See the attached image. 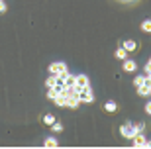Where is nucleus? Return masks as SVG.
I'll return each mask as SVG.
<instances>
[{"mask_svg": "<svg viewBox=\"0 0 151 149\" xmlns=\"http://www.w3.org/2000/svg\"><path fill=\"white\" fill-rule=\"evenodd\" d=\"M134 127H135V132H143L145 124H143V122H137V124H134Z\"/></svg>", "mask_w": 151, "mask_h": 149, "instance_id": "nucleus-18", "label": "nucleus"}, {"mask_svg": "<svg viewBox=\"0 0 151 149\" xmlns=\"http://www.w3.org/2000/svg\"><path fill=\"white\" fill-rule=\"evenodd\" d=\"M143 83H145V75H139V77L134 78V84H135V86H139V84H143Z\"/></svg>", "mask_w": 151, "mask_h": 149, "instance_id": "nucleus-16", "label": "nucleus"}, {"mask_svg": "<svg viewBox=\"0 0 151 149\" xmlns=\"http://www.w3.org/2000/svg\"><path fill=\"white\" fill-rule=\"evenodd\" d=\"M132 139H134L135 147H145V135H143V132H137Z\"/></svg>", "mask_w": 151, "mask_h": 149, "instance_id": "nucleus-6", "label": "nucleus"}, {"mask_svg": "<svg viewBox=\"0 0 151 149\" xmlns=\"http://www.w3.org/2000/svg\"><path fill=\"white\" fill-rule=\"evenodd\" d=\"M0 2H2V0H0Z\"/></svg>", "mask_w": 151, "mask_h": 149, "instance_id": "nucleus-24", "label": "nucleus"}, {"mask_svg": "<svg viewBox=\"0 0 151 149\" xmlns=\"http://www.w3.org/2000/svg\"><path fill=\"white\" fill-rule=\"evenodd\" d=\"M116 59H120V61L128 59V51L124 49V47H120V49H116Z\"/></svg>", "mask_w": 151, "mask_h": 149, "instance_id": "nucleus-10", "label": "nucleus"}, {"mask_svg": "<svg viewBox=\"0 0 151 149\" xmlns=\"http://www.w3.org/2000/svg\"><path fill=\"white\" fill-rule=\"evenodd\" d=\"M147 63H149V65H151V59H149V61H147Z\"/></svg>", "mask_w": 151, "mask_h": 149, "instance_id": "nucleus-23", "label": "nucleus"}, {"mask_svg": "<svg viewBox=\"0 0 151 149\" xmlns=\"http://www.w3.org/2000/svg\"><path fill=\"white\" fill-rule=\"evenodd\" d=\"M78 100L84 102V104H92V102H94V94H92L90 86H88V89H81V92H78Z\"/></svg>", "mask_w": 151, "mask_h": 149, "instance_id": "nucleus-2", "label": "nucleus"}, {"mask_svg": "<svg viewBox=\"0 0 151 149\" xmlns=\"http://www.w3.org/2000/svg\"><path fill=\"white\" fill-rule=\"evenodd\" d=\"M141 32L151 33V20H145V22H141Z\"/></svg>", "mask_w": 151, "mask_h": 149, "instance_id": "nucleus-13", "label": "nucleus"}, {"mask_svg": "<svg viewBox=\"0 0 151 149\" xmlns=\"http://www.w3.org/2000/svg\"><path fill=\"white\" fill-rule=\"evenodd\" d=\"M104 110H106V112H116L118 104H116V102H106V104H104Z\"/></svg>", "mask_w": 151, "mask_h": 149, "instance_id": "nucleus-12", "label": "nucleus"}, {"mask_svg": "<svg viewBox=\"0 0 151 149\" xmlns=\"http://www.w3.org/2000/svg\"><path fill=\"white\" fill-rule=\"evenodd\" d=\"M122 47H124L126 51H128V53H132V51H135V49H137V43H135L134 39H126V41L122 43Z\"/></svg>", "mask_w": 151, "mask_h": 149, "instance_id": "nucleus-8", "label": "nucleus"}, {"mask_svg": "<svg viewBox=\"0 0 151 149\" xmlns=\"http://www.w3.org/2000/svg\"><path fill=\"white\" fill-rule=\"evenodd\" d=\"M51 130H53V132H63V124H59V122H53V124H51Z\"/></svg>", "mask_w": 151, "mask_h": 149, "instance_id": "nucleus-15", "label": "nucleus"}, {"mask_svg": "<svg viewBox=\"0 0 151 149\" xmlns=\"http://www.w3.org/2000/svg\"><path fill=\"white\" fill-rule=\"evenodd\" d=\"M143 73H145V75H149V73H151V65H149V63L143 65Z\"/></svg>", "mask_w": 151, "mask_h": 149, "instance_id": "nucleus-20", "label": "nucleus"}, {"mask_svg": "<svg viewBox=\"0 0 151 149\" xmlns=\"http://www.w3.org/2000/svg\"><path fill=\"white\" fill-rule=\"evenodd\" d=\"M65 86H75V75H69L65 77Z\"/></svg>", "mask_w": 151, "mask_h": 149, "instance_id": "nucleus-14", "label": "nucleus"}, {"mask_svg": "<svg viewBox=\"0 0 151 149\" xmlns=\"http://www.w3.org/2000/svg\"><path fill=\"white\" fill-rule=\"evenodd\" d=\"M65 102H67V96L65 94H57L55 98H53V104L59 106V108H65Z\"/></svg>", "mask_w": 151, "mask_h": 149, "instance_id": "nucleus-9", "label": "nucleus"}, {"mask_svg": "<svg viewBox=\"0 0 151 149\" xmlns=\"http://www.w3.org/2000/svg\"><path fill=\"white\" fill-rule=\"evenodd\" d=\"M8 10V6L4 4V0H2V2H0V14H4V12Z\"/></svg>", "mask_w": 151, "mask_h": 149, "instance_id": "nucleus-19", "label": "nucleus"}, {"mask_svg": "<svg viewBox=\"0 0 151 149\" xmlns=\"http://www.w3.org/2000/svg\"><path fill=\"white\" fill-rule=\"evenodd\" d=\"M43 122L47 124V126H51V124L55 122V116H53V114H47V116H43Z\"/></svg>", "mask_w": 151, "mask_h": 149, "instance_id": "nucleus-17", "label": "nucleus"}, {"mask_svg": "<svg viewBox=\"0 0 151 149\" xmlns=\"http://www.w3.org/2000/svg\"><path fill=\"white\" fill-rule=\"evenodd\" d=\"M49 73L51 75H59V77L65 81V77H67L69 71H67V65H65L63 61H53V63L49 65Z\"/></svg>", "mask_w": 151, "mask_h": 149, "instance_id": "nucleus-1", "label": "nucleus"}, {"mask_svg": "<svg viewBox=\"0 0 151 149\" xmlns=\"http://www.w3.org/2000/svg\"><path fill=\"white\" fill-rule=\"evenodd\" d=\"M43 145H45V147H55V145H59V141H57L55 137H47L43 141Z\"/></svg>", "mask_w": 151, "mask_h": 149, "instance_id": "nucleus-11", "label": "nucleus"}, {"mask_svg": "<svg viewBox=\"0 0 151 149\" xmlns=\"http://www.w3.org/2000/svg\"><path fill=\"white\" fill-rule=\"evenodd\" d=\"M145 114H149V116H151V102H147V104H145Z\"/></svg>", "mask_w": 151, "mask_h": 149, "instance_id": "nucleus-21", "label": "nucleus"}, {"mask_svg": "<svg viewBox=\"0 0 151 149\" xmlns=\"http://www.w3.org/2000/svg\"><path fill=\"white\" fill-rule=\"evenodd\" d=\"M78 104H81V100L77 98V96H67V102H65V108H78Z\"/></svg>", "mask_w": 151, "mask_h": 149, "instance_id": "nucleus-7", "label": "nucleus"}, {"mask_svg": "<svg viewBox=\"0 0 151 149\" xmlns=\"http://www.w3.org/2000/svg\"><path fill=\"white\" fill-rule=\"evenodd\" d=\"M120 133H122V135H124L126 139H132V137H134V135H135L137 132H135L134 124H124V126L120 127Z\"/></svg>", "mask_w": 151, "mask_h": 149, "instance_id": "nucleus-3", "label": "nucleus"}, {"mask_svg": "<svg viewBox=\"0 0 151 149\" xmlns=\"http://www.w3.org/2000/svg\"><path fill=\"white\" fill-rule=\"evenodd\" d=\"M75 86H78V89H88L90 78L86 77V75H77V77H75Z\"/></svg>", "mask_w": 151, "mask_h": 149, "instance_id": "nucleus-4", "label": "nucleus"}, {"mask_svg": "<svg viewBox=\"0 0 151 149\" xmlns=\"http://www.w3.org/2000/svg\"><path fill=\"white\" fill-rule=\"evenodd\" d=\"M122 71H126V73H135V71H137V63H135L134 59H124L122 61Z\"/></svg>", "mask_w": 151, "mask_h": 149, "instance_id": "nucleus-5", "label": "nucleus"}, {"mask_svg": "<svg viewBox=\"0 0 151 149\" xmlns=\"http://www.w3.org/2000/svg\"><path fill=\"white\" fill-rule=\"evenodd\" d=\"M145 145H149V147H151V141H145Z\"/></svg>", "mask_w": 151, "mask_h": 149, "instance_id": "nucleus-22", "label": "nucleus"}]
</instances>
